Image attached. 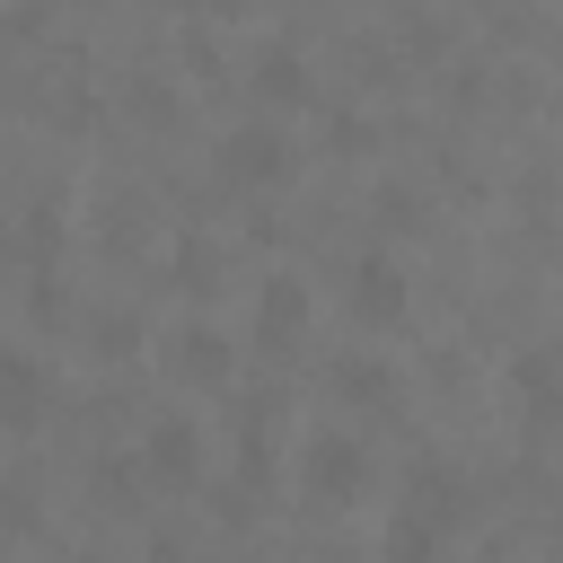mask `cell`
<instances>
[{"mask_svg": "<svg viewBox=\"0 0 563 563\" xmlns=\"http://www.w3.org/2000/svg\"><path fill=\"white\" fill-rule=\"evenodd\" d=\"M132 114H150V123H167V114H176V88H167L158 70H141V79H132Z\"/></svg>", "mask_w": 563, "mask_h": 563, "instance_id": "obj_15", "label": "cell"}, {"mask_svg": "<svg viewBox=\"0 0 563 563\" xmlns=\"http://www.w3.org/2000/svg\"><path fill=\"white\" fill-rule=\"evenodd\" d=\"M97 493H106V501H141V493H150L141 449H132V457H97Z\"/></svg>", "mask_w": 563, "mask_h": 563, "instance_id": "obj_13", "label": "cell"}, {"mask_svg": "<svg viewBox=\"0 0 563 563\" xmlns=\"http://www.w3.org/2000/svg\"><path fill=\"white\" fill-rule=\"evenodd\" d=\"M343 308H352L361 325H405V308H413L405 264H396L387 246H361V255L343 264Z\"/></svg>", "mask_w": 563, "mask_h": 563, "instance_id": "obj_3", "label": "cell"}, {"mask_svg": "<svg viewBox=\"0 0 563 563\" xmlns=\"http://www.w3.org/2000/svg\"><path fill=\"white\" fill-rule=\"evenodd\" d=\"M211 167H220V185H238V194H264V185H282L290 176V132L282 123H229L220 132V150H211Z\"/></svg>", "mask_w": 563, "mask_h": 563, "instance_id": "obj_2", "label": "cell"}, {"mask_svg": "<svg viewBox=\"0 0 563 563\" xmlns=\"http://www.w3.org/2000/svg\"><path fill=\"white\" fill-rule=\"evenodd\" d=\"M510 396H519L528 422H563V352H554V343L519 352V361H510Z\"/></svg>", "mask_w": 563, "mask_h": 563, "instance_id": "obj_8", "label": "cell"}, {"mask_svg": "<svg viewBox=\"0 0 563 563\" xmlns=\"http://www.w3.org/2000/svg\"><path fill=\"white\" fill-rule=\"evenodd\" d=\"M211 282H220V246H202V238H185V246H176V290H194V299H202Z\"/></svg>", "mask_w": 563, "mask_h": 563, "instance_id": "obj_14", "label": "cell"}, {"mask_svg": "<svg viewBox=\"0 0 563 563\" xmlns=\"http://www.w3.org/2000/svg\"><path fill=\"white\" fill-rule=\"evenodd\" d=\"M88 334H97L106 352H132V334H141V317H132V308H106V317H97Z\"/></svg>", "mask_w": 563, "mask_h": 563, "instance_id": "obj_16", "label": "cell"}, {"mask_svg": "<svg viewBox=\"0 0 563 563\" xmlns=\"http://www.w3.org/2000/svg\"><path fill=\"white\" fill-rule=\"evenodd\" d=\"M405 493H413L405 510H413V519H431V528L466 510V475H457L449 457H413V475H405Z\"/></svg>", "mask_w": 563, "mask_h": 563, "instance_id": "obj_10", "label": "cell"}, {"mask_svg": "<svg viewBox=\"0 0 563 563\" xmlns=\"http://www.w3.org/2000/svg\"><path fill=\"white\" fill-rule=\"evenodd\" d=\"M150 563H194V554H185L176 537H158V545H150Z\"/></svg>", "mask_w": 563, "mask_h": 563, "instance_id": "obj_19", "label": "cell"}, {"mask_svg": "<svg viewBox=\"0 0 563 563\" xmlns=\"http://www.w3.org/2000/svg\"><path fill=\"white\" fill-rule=\"evenodd\" d=\"M299 334H308V282L290 273L255 282V352H299Z\"/></svg>", "mask_w": 563, "mask_h": 563, "instance_id": "obj_6", "label": "cell"}, {"mask_svg": "<svg viewBox=\"0 0 563 563\" xmlns=\"http://www.w3.org/2000/svg\"><path fill=\"white\" fill-rule=\"evenodd\" d=\"M325 396H334V405H361V413H378V405H396V369H387L378 352H343V361L325 369Z\"/></svg>", "mask_w": 563, "mask_h": 563, "instance_id": "obj_9", "label": "cell"}, {"mask_svg": "<svg viewBox=\"0 0 563 563\" xmlns=\"http://www.w3.org/2000/svg\"><path fill=\"white\" fill-rule=\"evenodd\" d=\"M0 369H9V431H35V413H44V396H53L44 361H35V352H9Z\"/></svg>", "mask_w": 563, "mask_h": 563, "instance_id": "obj_11", "label": "cell"}, {"mask_svg": "<svg viewBox=\"0 0 563 563\" xmlns=\"http://www.w3.org/2000/svg\"><path fill=\"white\" fill-rule=\"evenodd\" d=\"M396 35H405L413 53H440V44H449V26H440V18H396Z\"/></svg>", "mask_w": 563, "mask_h": 563, "instance_id": "obj_17", "label": "cell"}, {"mask_svg": "<svg viewBox=\"0 0 563 563\" xmlns=\"http://www.w3.org/2000/svg\"><path fill=\"white\" fill-rule=\"evenodd\" d=\"M334 150H369V114H361V106L334 114Z\"/></svg>", "mask_w": 563, "mask_h": 563, "instance_id": "obj_18", "label": "cell"}, {"mask_svg": "<svg viewBox=\"0 0 563 563\" xmlns=\"http://www.w3.org/2000/svg\"><path fill=\"white\" fill-rule=\"evenodd\" d=\"M299 493L308 501H325V510H343V501H361L369 493V449L352 440V431H308V449H299Z\"/></svg>", "mask_w": 563, "mask_h": 563, "instance_id": "obj_1", "label": "cell"}, {"mask_svg": "<svg viewBox=\"0 0 563 563\" xmlns=\"http://www.w3.org/2000/svg\"><path fill=\"white\" fill-rule=\"evenodd\" d=\"M431 554H440V528L413 519V510H396L387 537H378V563H431Z\"/></svg>", "mask_w": 563, "mask_h": 563, "instance_id": "obj_12", "label": "cell"}, {"mask_svg": "<svg viewBox=\"0 0 563 563\" xmlns=\"http://www.w3.org/2000/svg\"><path fill=\"white\" fill-rule=\"evenodd\" d=\"M246 88H255L264 106H299V97H308V53H299L290 35H264L255 62H246Z\"/></svg>", "mask_w": 563, "mask_h": 563, "instance_id": "obj_7", "label": "cell"}, {"mask_svg": "<svg viewBox=\"0 0 563 563\" xmlns=\"http://www.w3.org/2000/svg\"><path fill=\"white\" fill-rule=\"evenodd\" d=\"M167 378L176 387H229V369H238V352H229V334L220 325H202V317H185L176 334H167Z\"/></svg>", "mask_w": 563, "mask_h": 563, "instance_id": "obj_4", "label": "cell"}, {"mask_svg": "<svg viewBox=\"0 0 563 563\" xmlns=\"http://www.w3.org/2000/svg\"><path fill=\"white\" fill-rule=\"evenodd\" d=\"M141 466H150V484H167V493L202 484V422H185V413H158V422L141 431Z\"/></svg>", "mask_w": 563, "mask_h": 563, "instance_id": "obj_5", "label": "cell"}]
</instances>
